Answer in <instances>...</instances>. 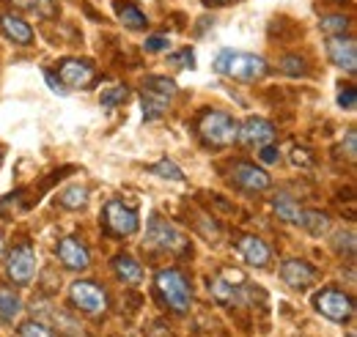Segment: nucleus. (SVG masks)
Listing matches in <instances>:
<instances>
[{"label":"nucleus","instance_id":"1","mask_svg":"<svg viewBox=\"0 0 357 337\" xmlns=\"http://www.w3.org/2000/svg\"><path fill=\"white\" fill-rule=\"evenodd\" d=\"M215 72L225 75L231 80H239V83H256L261 80L269 72L267 61L253 55V52H234V49H223L218 58H215Z\"/></svg>","mask_w":357,"mask_h":337},{"label":"nucleus","instance_id":"2","mask_svg":"<svg viewBox=\"0 0 357 337\" xmlns=\"http://www.w3.org/2000/svg\"><path fill=\"white\" fill-rule=\"evenodd\" d=\"M176 96V83L162 77V75H151L143 80V93H140V104H143V118L146 121H157L165 116L171 99Z\"/></svg>","mask_w":357,"mask_h":337},{"label":"nucleus","instance_id":"16","mask_svg":"<svg viewBox=\"0 0 357 337\" xmlns=\"http://www.w3.org/2000/svg\"><path fill=\"white\" fill-rule=\"evenodd\" d=\"M236 247H239L242 258H245L250 266H256V269H264L269 260H272V253H269L267 242H261L259 236H242Z\"/></svg>","mask_w":357,"mask_h":337},{"label":"nucleus","instance_id":"34","mask_svg":"<svg viewBox=\"0 0 357 337\" xmlns=\"http://www.w3.org/2000/svg\"><path fill=\"white\" fill-rule=\"evenodd\" d=\"M338 104H341L344 110H349V113H352V110L357 107V93H355V88H347V91H344V93L338 96Z\"/></svg>","mask_w":357,"mask_h":337},{"label":"nucleus","instance_id":"7","mask_svg":"<svg viewBox=\"0 0 357 337\" xmlns=\"http://www.w3.org/2000/svg\"><path fill=\"white\" fill-rule=\"evenodd\" d=\"M36 253L31 244H20L14 247L6 258V274L14 285H31L36 277Z\"/></svg>","mask_w":357,"mask_h":337},{"label":"nucleus","instance_id":"23","mask_svg":"<svg viewBox=\"0 0 357 337\" xmlns=\"http://www.w3.org/2000/svg\"><path fill=\"white\" fill-rule=\"evenodd\" d=\"M61 206H63V209H72V211L86 209V206H89V189L80 187V184L63 189V192H61Z\"/></svg>","mask_w":357,"mask_h":337},{"label":"nucleus","instance_id":"28","mask_svg":"<svg viewBox=\"0 0 357 337\" xmlns=\"http://www.w3.org/2000/svg\"><path fill=\"white\" fill-rule=\"evenodd\" d=\"M280 69H283L286 75H291V77H305V75H308L305 61H303L300 55H286V58L280 61Z\"/></svg>","mask_w":357,"mask_h":337},{"label":"nucleus","instance_id":"8","mask_svg":"<svg viewBox=\"0 0 357 337\" xmlns=\"http://www.w3.org/2000/svg\"><path fill=\"white\" fill-rule=\"evenodd\" d=\"M69 296H72V301H75L83 313H89V315H102V313L107 310V294H105L96 283H91V280H77V283H72Z\"/></svg>","mask_w":357,"mask_h":337},{"label":"nucleus","instance_id":"11","mask_svg":"<svg viewBox=\"0 0 357 337\" xmlns=\"http://www.w3.org/2000/svg\"><path fill=\"white\" fill-rule=\"evenodd\" d=\"M58 77L61 83H66L69 88H89L96 77L91 61H80V58H66L58 63Z\"/></svg>","mask_w":357,"mask_h":337},{"label":"nucleus","instance_id":"21","mask_svg":"<svg viewBox=\"0 0 357 337\" xmlns=\"http://www.w3.org/2000/svg\"><path fill=\"white\" fill-rule=\"evenodd\" d=\"M20 313H22V299L14 294V288H0V321L14 324Z\"/></svg>","mask_w":357,"mask_h":337},{"label":"nucleus","instance_id":"31","mask_svg":"<svg viewBox=\"0 0 357 337\" xmlns=\"http://www.w3.org/2000/svg\"><path fill=\"white\" fill-rule=\"evenodd\" d=\"M291 162L297 165V168H311L313 165V157L308 148H300V146H294L291 148Z\"/></svg>","mask_w":357,"mask_h":337},{"label":"nucleus","instance_id":"32","mask_svg":"<svg viewBox=\"0 0 357 337\" xmlns=\"http://www.w3.org/2000/svg\"><path fill=\"white\" fill-rule=\"evenodd\" d=\"M143 47H146V52H165L171 47V39L168 36H149Z\"/></svg>","mask_w":357,"mask_h":337},{"label":"nucleus","instance_id":"30","mask_svg":"<svg viewBox=\"0 0 357 337\" xmlns=\"http://www.w3.org/2000/svg\"><path fill=\"white\" fill-rule=\"evenodd\" d=\"M17 337H55V335L47 329L45 324H39V321H28V324L20 327Z\"/></svg>","mask_w":357,"mask_h":337},{"label":"nucleus","instance_id":"9","mask_svg":"<svg viewBox=\"0 0 357 337\" xmlns=\"http://www.w3.org/2000/svg\"><path fill=\"white\" fill-rule=\"evenodd\" d=\"M105 228L113 236H132V233H137V228H140L137 211L124 206L121 201H110L105 206Z\"/></svg>","mask_w":357,"mask_h":337},{"label":"nucleus","instance_id":"12","mask_svg":"<svg viewBox=\"0 0 357 337\" xmlns=\"http://www.w3.org/2000/svg\"><path fill=\"white\" fill-rule=\"evenodd\" d=\"M327 55H330V61H333L338 69L355 75V69H357L355 39H349V36H330V42H327Z\"/></svg>","mask_w":357,"mask_h":337},{"label":"nucleus","instance_id":"33","mask_svg":"<svg viewBox=\"0 0 357 337\" xmlns=\"http://www.w3.org/2000/svg\"><path fill=\"white\" fill-rule=\"evenodd\" d=\"M31 8H33L39 17H55V0H33Z\"/></svg>","mask_w":357,"mask_h":337},{"label":"nucleus","instance_id":"20","mask_svg":"<svg viewBox=\"0 0 357 337\" xmlns=\"http://www.w3.org/2000/svg\"><path fill=\"white\" fill-rule=\"evenodd\" d=\"M116 14H119V19H121L127 28H132V31H143V28L149 25L146 14H143L135 3H121V0H116Z\"/></svg>","mask_w":357,"mask_h":337},{"label":"nucleus","instance_id":"37","mask_svg":"<svg viewBox=\"0 0 357 337\" xmlns=\"http://www.w3.org/2000/svg\"><path fill=\"white\" fill-rule=\"evenodd\" d=\"M45 77H47V83H50V88H52V91H55V93H61V96H63V93H66V88H63V85H61V80H55V75H50V72H47Z\"/></svg>","mask_w":357,"mask_h":337},{"label":"nucleus","instance_id":"17","mask_svg":"<svg viewBox=\"0 0 357 337\" xmlns=\"http://www.w3.org/2000/svg\"><path fill=\"white\" fill-rule=\"evenodd\" d=\"M0 28H3V33H6L14 44L28 47V44L33 42V31H31V25H28L22 17H17V14H3V17H0Z\"/></svg>","mask_w":357,"mask_h":337},{"label":"nucleus","instance_id":"14","mask_svg":"<svg viewBox=\"0 0 357 337\" xmlns=\"http://www.w3.org/2000/svg\"><path fill=\"white\" fill-rule=\"evenodd\" d=\"M280 277H283V283H286L289 288L303 291V288L313 285V280H316V269H313L308 260H297V258H291V260H286V263L280 266Z\"/></svg>","mask_w":357,"mask_h":337},{"label":"nucleus","instance_id":"29","mask_svg":"<svg viewBox=\"0 0 357 337\" xmlns=\"http://www.w3.org/2000/svg\"><path fill=\"white\" fill-rule=\"evenodd\" d=\"M168 66H174V69H192V66H195V52L187 47V49H181V52L168 55Z\"/></svg>","mask_w":357,"mask_h":337},{"label":"nucleus","instance_id":"24","mask_svg":"<svg viewBox=\"0 0 357 337\" xmlns=\"http://www.w3.org/2000/svg\"><path fill=\"white\" fill-rule=\"evenodd\" d=\"M311 236H321V233H327V228H330V217L327 214H321V211H303V222H300Z\"/></svg>","mask_w":357,"mask_h":337},{"label":"nucleus","instance_id":"39","mask_svg":"<svg viewBox=\"0 0 357 337\" xmlns=\"http://www.w3.org/2000/svg\"><path fill=\"white\" fill-rule=\"evenodd\" d=\"M0 255H3V236H0Z\"/></svg>","mask_w":357,"mask_h":337},{"label":"nucleus","instance_id":"3","mask_svg":"<svg viewBox=\"0 0 357 337\" xmlns=\"http://www.w3.org/2000/svg\"><path fill=\"white\" fill-rule=\"evenodd\" d=\"M198 134L212 148H228L239 137V124L228 113H223V110H209L198 121Z\"/></svg>","mask_w":357,"mask_h":337},{"label":"nucleus","instance_id":"6","mask_svg":"<svg viewBox=\"0 0 357 337\" xmlns=\"http://www.w3.org/2000/svg\"><path fill=\"white\" fill-rule=\"evenodd\" d=\"M316 310L335 324H347L355 315V301H352V296L338 291V288H324L316 294Z\"/></svg>","mask_w":357,"mask_h":337},{"label":"nucleus","instance_id":"10","mask_svg":"<svg viewBox=\"0 0 357 337\" xmlns=\"http://www.w3.org/2000/svg\"><path fill=\"white\" fill-rule=\"evenodd\" d=\"M231 181L239 189H245V192H264V189H269V184H272L267 170L256 168L253 162H236L231 168Z\"/></svg>","mask_w":357,"mask_h":337},{"label":"nucleus","instance_id":"15","mask_svg":"<svg viewBox=\"0 0 357 337\" xmlns=\"http://www.w3.org/2000/svg\"><path fill=\"white\" fill-rule=\"evenodd\" d=\"M236 140H242L245 146L261 148V146H269V143L275 140V127L269 124L267 118H248V121L239 127V137H236Z\"/></svg>","mask_w":357,"mask_h":337},{"label":"nucleus","instance_id":"26","mask_svg":"<svg viewBox=\"0 0 357 337\" xmlns=\"http://www.w3.org/2000/svg\"><path fill=\"white\" fill-rule=\"evenodd\" d=\"M127 99H130V88H127V85H113L110 91H105V93H102V99H99V102H102V107H107V110H110V107L124 104Z\"/></svg>","mask_w":357,"mask_h":337},{"label":"nucleus","instance_id":"13","mask_svg":"<svg viewBox=\"0 0 357 337\" xmlns=\"http://www.w3.org/2000/svg\"><path fill=\"white\" fill-rule=\"evenodd\" d=\"M55 253H58V260L66 269H72V272H83V269L91 266L89 247L83 242H77V239H61L58 247H55Z\"/></svg>","mask_w":357,"mask_h":337},{"label":"nucleus","instance_id":"27","mask_svg":"<svg viewBox=\"0 0 357 337\" xmlns=\"http://www.w3.org/2000/svg\"><path fill=\"white\" fill-rule=\"evenodd\" d=\"M151 173H154V175H160V178L184 181V173H181V168H178L176 162H171V159H160L157 165H151Z\"/></svg>","mask_w":357,"mask_h":337},{"label":"nucleus","instance_id":"19","mask_svg":"<svg viewBox=\"0 0 357 337\" xmlns=\"http://www.w3.org/2000/svg\"><path fill=\"white\" fill-rule=\"evenodd\" d=\"M272 209L275 214L283 219V222H291V225H300L303 222V209H300V203L291 198V195H275L272 198Z\"/></svg>","mask_w":357,"mask_h":337},{"label":"nucleus","instance_id":"22","mask_svg":"<svg viewBox=\"0 0 357 337\" xmlns=\"http://www.w3.org/2000/svg\"><path fill=\"white\" fill-rule=\"evenodd\" d=\"M209 291H212V296H215L220 304H239V301H245V296H242V291H239V285L225 283V280H215V283L209 285Z\"/></svg>","mask_w":357,"mask_h":337},{"label":"nucleus","instance_id":"35","mask_svg":"<svg viewBox=\"0 0 357 337\" xmlns=\"http://www.w3.org/2000/svg\"><path fill=\"white\" fill-rule=\"evenodd\" d=\"M259 159H261L264 165H275V162L280 159V154H278L275 146H261V148H259Z\"/></svg>","mask_w":357,"mask_h":337},{"label":"nucleus","instance_id":"4","mask_svg":"<svg viewBox=\"0 0 357 337\" xmlns=\"http://www.w3.org/2000/svg\"><path fill=\"white\" fill-rule=\"evenodd\" d=\"M154 283H157L160 296L165 299V304H168L174 313L181 315V313L190 310V304H192V291H190L187 277H184L178 269H162V272H157Z\"/></svg>","mask_w":357,"mask_h":337},{"label":"nucleus","instance_id":"18","mask_svg":"<svg viewBox=\"0 0 357 337\" xmlns=\"http://www.w3.org/2000/svg\"><path fill=\"white\" fill-rule=\"evenodd\" d=\"M113 272L124 285H140V280H143V269L132 255H116L113 258Z\"/></svg>","mask_w":357,"mask_h":337},{"label":"nucleus","instance_id":"5","mask_svg":"<svg viewBox=\"0 0 357 337\" xmlns=\"http://www.w3.org/2000/svg\"><path fill=\"white\" fill-rule=\"evenodd\" d=\"M146 239H149V244H151L154 250H162V253H171V255L187 253V247H190L187 236L178 230L176 225H171L168 219H162L160 214H151Z\"/></svg>","mask_w":357,"mask_h":337},{"label":"nucleus","instance_id":"38","mask_svg":"<svg viewBox=\"0 0 357 337\" xmlns=\"http://www.w3.org/2000/svg\"><path fill=\"white\" fill-rule=\"evenodd\" d=\"M206 6H228V3H234V0H204Z\"/></svg>","mask_w":357,"mask_h":337},{"label":"nucleus","instance_id":"25","mask_svg":"<svg viewBox=\"0 0 357 337\" xmlns=\"http://www.w3.org/2000/svg\"><path fill=\"white\" fill-rule=\"evenodd\" d=\"M319 28H321V33H327V36H344V33L349 31V17H344V14L321 17Z\"/></svg>","mask_w":357,"mask_h":337},{"label":"nucleus","instance_id":"36","mask_svg":"<svg viewBox=\"0 0 357 337\" xmlns=\"http://www.w3.org/2000/svg\"><path fill=\"white\" fill-rule=\"evenodd\" d=\"M347 157H349V159H355V157H357V134H355V129H349V132H347Z\"/></svg>","mask_w":357,"mask_h":337}]
</instances>
